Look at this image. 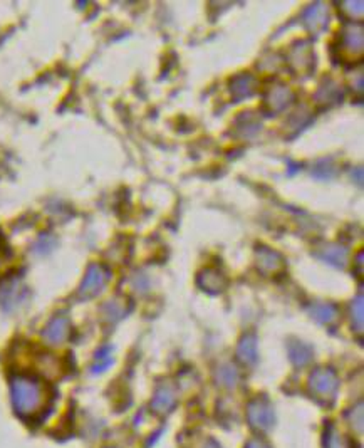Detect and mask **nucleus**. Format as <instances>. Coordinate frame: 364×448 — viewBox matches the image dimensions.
<instances>
[{"instance_id":"f257e3e1","label":"nucleus","mask_w":364,"mask_h":448,"mask_svg":"<svg viewBox=\"0 0 364 448\" xmlns=\"http://www.w3.org/2000/svg\"><path fill=\"white\" fill-rule=\"evenodd\" d=\"M12 403L16 412L24 418H35L49 403V393L44 383L31 376H17L12 381Z\"/></svg>"},{"instance_id":"f03ea898","label":"nucleus","mask_w":364,"mask_h":448,"mask_svg":"<svg viewBox=\"0 0 364 448\" xmlns=\"http://www.w3.org/2000/svg\"><path fill=\"white\" fill-rule=\"evenodd\" d=\"M339 390V378L331 368H317L309 378V391L321 403H333Z\"/></svg>"},{"instance_id":"7ed1b4c3","label":"nucleus","mask_w":364,"mask_h":448,"mask_svg":"<svg viewBox=\"0 0 364 448\" xmlns=\"http://www.w3.org/2000/svg\"><path fill=\"white\" fill-rule=\"evenodd\" d=\"M363 26L356 22H349L339 34V49L341 55L349 59L361 58L363 54Z\"/></svg>"},{"instance_id":"20e7f679","label":"nucleus","mask_w":364,"mask_h":448,"mask_svg":"<svg viewBox=\"0 0 364 448\" xmlns=\"http://www.w3.org/2000/svg\"><path fill=\"white\" fill-rule=\"evenodd\" d=\"M294 101V92L284 82H274L264 91V108L269 113L277 114L285 108H289Z\"/></svg>"},{"instance_id":"39448f33","label":"nucleus","mask_w":364,"mask_h":448,"mask_svg":"<svg viewBox=\"0 0 364 448\" xmlns=\"http://www.w3.org/2000/svg\"><path fill=\"white\" fill-rule=\"evenodd\" d=\"M247 418H248V423H250L252 427L259 432L269 430L272 425H274V420H275L272 405L265 398H257L248 405Z\"/></svg>"},{"instance_id":"423d86ee","label":"nucleus","mask_w":364,"mask_h":448,"mask_svg":"<svg viewBox=\"0 0 364 448\" xmlns=\"http://www.w3.org/2000/svg\"><path fill=\"white\" fill-rule=\"evenodd\" d=\"M257 258V269L264 275H274L284 269V258L279 252L272 251V248L262 246L255 251Z\"/></svg>"},{"instance_id":"0eeeda50","label":"nucleus","mask_w":364,"mask_h":448,"mask_svg":"<svg viewBox=\"0 0 364 448\" xmlns=\"http://www.w3.org/2000/svg\"><path fill=\"white\" fill-rule=\"evenodd\" d=\"M302 22L311 32L321 34L327 27V24H329V11H327L324 4H312L311 7H307L304 11Z\"/></svg>"},{"instance_id":"6e6552de","label":"nucleus","mask_w":364,"mask_h":448,"mask_svg":"<svg viewBox=\"0 0 364 448\" xmlns=\"http://www.w3.org/2000/svg\"><path fill=\"white\" fill-rule=\"evenodd\" d=\"M314 253L321 261L334 267H341V269H344L346 264H348L349 251L343 246H338V244H324V246L317 247Z\"/></svg>"},{"instance_id":"1a4fd4ad","label":"nucleus","mask_w":364,"mask_h":448,"mask_svg":"<svg viewBox=\"0 0 364 448\" xmlns=\"http://www.w3.org/2000/svg\"><path fill=\"white\" fill-rule=\"evenodd\" d=\"M257 86H259V82H257V80L252 74L242 72L237 74V76L230 81V92H232L235 101H242L255 94Z\"/></svg>"},{"instance_id":"9d476101","label":"nucleus","mask_w":364,"mask_h":448,"mask_svg":"<svg viewBox=\"0 0 364 448\" xmlns=\"http://www.w3.org/2000/svg\"><path fill=\"white\" fill-rule=\"evenodd\" d=\"M289 62L299 72H307L316 66V54L306 44H297L290 49Z\"/></svg>"},{"instance_id":"9b49d317","label":"nucleus","mask_w":364,"mask_h":448,"mask_svg":"<svg viewBox=\"0 0 364 448\" xmlns=\"http://www.w3.org/2000/svg\"><path fill=\"white\" fill-rule=\"evenodd\" d=\"M177 405V391L172 385H161L156 393L153 396V401H151V406L156 413L160 415H167L168 412H172L173 406Z\"/></svg>"},{"instance_id":"f8f14e48","label":"nucleus","mask_w":364,"mask_h":448,"mask_svg":"<svg viewBox=\"0 0 364 448\" xmlns=\"http://www.w3.org/2000/svg\"><path fill=\"white\" fill-rule=\"evenodd\" d=\"M198 285L210 294L222 293L227 285V277L219 269H205L198 274Z\"/></svg>"},{"instance_id":"ddd939ff","label":"nucleus","mask_w":364,"mask_h":448,"mask_svg":"<svg viewBox=\"0 0 364 448\" xmlns=\"http://www.w3.org/2000/svg\"><path fill=\"white\" fill-rule=\"evenodd\" d=\"M106 279H108V274H106V272L101 269V267H98V266L91 267L89 272H87L86 279H84V284H82L81 293L84 295L98 294L99 290L104 288Z\"/></svg>"},{"instance_id":"4468645a","label":"nucleus","mask_w":364,"mask_h":448,"mask_svg":"<svg viewBox=\"0 0 364 448\" xmlns=\"http://www.w3.org/2000/svg\"><path fill=\"white\" fill-rule=\"evenodd\" d=\"M309 312H311V316L314 317L317 322H321V324H333V322L338 321V317H339L338 307L329 302L311 304Z\"/></svg>"},{"instance_id":"2eb2a0df","label":"nucleus","mask_w":364,"mask_h":448,"mask_svg":"<svg viewBox=\"0 0 364 448\" xmlns=\"http://www.w3.org/2000/svg\"><path fill=\"white\" fill-rule=\"evenodd\" d=\"M237 358L243 364H253L257 361V339L255 336L247 334L243 336L241 344L237 348Z\"/></svg>"},{"instance_id":"dca6fc26","label":"nucleus","mask_w":364,"mask_h":448,"mask_svg":"<svg viewBox=\"0 0 364 448\" xmlns=\"http://www.w3.org/2000/svg\"><path fill=\"white\" fill-rule=\"evenodd\" d=\"M312 349L311 346L301 343V341H290L289 343V356L294 364L297 366H306L312 359Z\"/></svg>"},{"instance_id":"f3484780","label":"nucleus","mask_w":364,"mask_h":448,"mask_svg":"<svg viewBox=\"0 0 364 448\" xmlns=\"http://www.w3.org/2000/svg\"><path fill=\"white\" fill-rule=\"evenodd\" d=\"M67 331H69V322L66 317H56V319L48 326L44 336L48 338L49 343L59 344V343H62V339L67 336Z\"/></svg>"},{"instance_id":"a211bd4d","label":"nucleus","mask_w":364,"mask_h":448,"mask_svg":"<svg viewBox=\"0 0 364 448\" xmlns=\"http://www.w3.org/2000/svg\"><path fill=\"white\" fill-rule=\"evenodd\" d=\"M324 448H354V443L348 435L341 433L334 425H331L326 430Z\"/></svg>"},{"instance_id":"6ab92c4d","label":"nucleus","mask_w":364,"mask_h":448,"mask_svg":"<svg viewBox=\"0 0 364 448\" xmlns=\"http://www.w3.org/2000/svg\"><path fill=\"white\" fill-rule=\"evenodd\" d=\"M363 293L358 295L356 299L351 302V309H349V312H351V322H353V327L356 329L358 332H363V326H364V309H363Z\"/></svg>"},{"instance_id":"aec40b11","label":"nucleus","mask_w":364,"mask_h":448,"mask_svg":"<svg viewBox=\"0 0 364 448\" xmlns=\"http://www.w3.org/2000/svg\"><path fill=\"white\" fill-rule=\"evenodd\" d=\"M319 101H339V98H343V91L339 89V84L336 82H327V84H322L319 92L316 96Z\"/></svg>"},{"instance_id":"412c9836","label":"nucleus","mask_w":364,"mask_h":448,"mask_svg":"<svg viewBox=\"0 0 364 448\" xmlns=\"http://www.w3.org/2000/svg\"><path fill=\"white\" fill-rule=\"evenodd\" d=\"M341 11H343L349 18H361L363 17V2H343L339 4Z\"/></svg>"},{"instance_id":"4be33fe9","label":"nucleus","mask_w":364,"mask_h":448,"mask_svg":"<svg viewBox=\"0 0 364 448\" xmlns=\"http://www.w3.org/2000/svg\"><path fill=\"white\" fill-rule=\"evenodd\" d=\"M219 380L225 386H233L237 381V371L232 366H222L219 369Z\"/></svg>"},{"instance_id":"5701e85b","label":"nucleus","mask_w":364,"mask_h":448,"mask_svg":"<svg viewBox=\"0 0 364 448\" xmlns=\"http://www.w3.org/2000/svg\"><path fill=\"white\" fill-rule=\"evenodd\" d=\"M246 448H267V445L262 440H259V438H255V440L248 442V445Z\"/></svg>"},{"instance_id":"b1692460","label":"nucleus","mask_w":364,"mask_h":448,"mask_svg":"<svg viewBox=\"0 0 364 448\" xmlns=\"http://www.w3.org/2000/svg\"><path fill=\"white\" fill-rule=\"evenodd\" d=\"M204 448H220V445H219V443H215V442H211V440H210V442H206V443H205V447H204Z\"/></svg>"}]
</instances>
